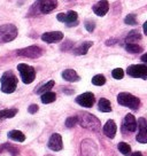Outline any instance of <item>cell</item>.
<instances>
[{
  "mask_svg": "<svg viewBox=\"0 0 147 156\" xmlns=\"http://www.w3.org/2000/svg\"><path fill=\"white\" fill-rule=\"evenodd\" d=\"M92 84L95 85V86H102L106 84V78L103 75H95L93 78H92Z\"/></svg>",
  "mask_w": 147,
  "mask_h": 156,
  "instance_id": "obj_29",
  "label": "cell"
},
{
  "mask_svg": "<svg viewBox=\"0 0 147 156\" xmlns=\"http://www.w3.org/2000/svg\"><path fill=\"white\" fill-rule=\"evenodd\" d=\"M98 148L92 139H84L81 144V156H97Z\"/></svg>",
  "mask_w": 147,
  "mask_h": 156,
  "instance_id": "obj_6",
  "label": "cell"
},
{
  "mask_svg": "<svg viewBox=\"0 0 147 156\" xmlns=\"http://www.w3.org/2000/svg\"><path fill=\"white\" fill-rule=\"evenodd\" d=\"M112 76H113V78H115V79H122V78L124 77V71H123V69H121V68H116L112 71Z\"/></svg>",
  "mask_w": 147,
  "mask_h": 156,
  "instance_id": "obj_33",
  "label": "cell"
},
{
  "mask_svg": "<svg viewBox=\"0 0 147 156\" xmlns=\"http://www.w3.org/2000/svg\"><path fill=\"white\" fill-rule=\"evenodd\" d=\"M17 55L23 56V58H38L41 56L43 54V49L38 47V46H28L25 48L19 49L16 51Z\"/></svg>",
  "mask_w": 147,
  "mask_h": 156,
  "instance_id": "obj_9",
  "label": "cell"
},
{
  "mask_svg": "<svg viewBox=\"0 0 147 156\" xmlns=\"http://www.w3.org/2000/svg\"><path fill=\"white\" fill-rule=\"evenodd\" d=\"M78 123L81 124V126H83L84 129H88L90 131L97 132V133L101 129L100 121L94 115L90 114V112H79Z\"/></svg>",
  "mask_w": 147,
  "mask_h": 156,
  "instance_id": "obj_1",
  "label": "cell"
},
{
  "mask_svg": "<svg viewBox=\"0 0 147 156\" xmlns=\"http://www.w3.org/2000/svg\"><path fill=\"white\" fill-rule=\"evenodd\" d=\"M127 73L130 77L147 79V66H144V64H132V66H129L127 69Z\"/></svg>",
  "mask_w": 147,
  "mask_h": 156,
  "instance_id": "obj_7",
  "label": "cell"
},
{
  "mask_svg": "<svg viewBox=\"0 0 147 156\" xmlns=\"http://www.w3.org/2000/svg\"><path fill=\"white\" fill-rule=\"evenodd\" d=\"M116 43H117V40L115 38H113V39L107 40V41H106V45H107V46H110V45H114V44H116Z\"/></svg>",
  "mask_w": 147,
  "mask_h": 156,
  "instance_id": "obj_36",
  "label": "cell"
},
{
  "mask_svg": "<svg viewBox=\"0 0 147 156\" xmlns=\"http://www.w3.org/2000/svg\"><path fill=\"white\" fill-rule=\"evenodd\" d=\"M92 45H93L92 41H85V43L79 45L78 47L74 48L73 52L75 55H85V54L88 53V49H90V47H92Z\"/></svg>",
  "mask_w": 147,
  "mask_h": 156,
  "instance_id": "obj_19",
  "label": "cell"
},
{
  "mask_svg": "<svg viewBox=\"0 0 147 156\" xmlns=\"http://www.w3.org/2000/svg\"><path fill=\"white\" fill-rule=\"evenodd\" d=\"M142 30H144V34L147 36V21L144 23V25H142Z\"/></svg>",
  "mask_w": 147,
  "mask_h": 156,
  "instance_id": "obj_38",
  "label": "cell"
},
{
  "mask_svg": "<svg viewBox=\"0 0 147 156\" xmlns=\"http://www.w3.org/2000/svg\"><path fill=\"white\" fill-rule=\"evenodd\" d=\"M84 25H85L86 31H88V32H93V30L95 29V22L93 20H86Z\"/></svg>",
  "mask_w": 147,
  "mask_h": 156,
  "instance_id": "obj_32",
  "label": "cell"
},
{
  "mask_svg": "<svg viewBox=\"0 0 147 156\" xmlns=\"http://www.w3.org/2000/svg\"><path fill=\"white\" fill-rule=\"evenodd\" d=\"M58 21L66 23L68 27H75L78 24V14L75 10H69L68 13H60L56 15Z\"/></svg>",
  "mask_w": 147,
  "mask_h": 156,
  "instance_id": "obj_8",
  "label": "cell"
},
{
  "mask_svg": "<svg viewBox=\"0 0 147 156\" xmlns=\"http://www.w3.org/2000/svg\"><path fill=\"white\" fill-rule=\"evenodd\" d=\"M124 23L127 25H137L138 24V21H137V15L131 13L125 16L124 19Z\"/></svg>",
  "mask_w": 147,
  "mask_h": 156,
  "instance_id": "obj_28",
  "label": "cell"
},
{
  "mask_svg": "<svg viewBox=\"0 0 147 156\" xmlns=\"http://www.w3.org/2000/svg\"><path fill=\"white\" fill-rule=\"evenodd\" d=\"M17 70L20 71L21 78L24 84H31L36 78V70L34 67L25 63H20L17 66Z\"/></svg>",
  "mask_w": 147,
  "mask_h": 156,
  "instance_id": "obj_5",
  "label": "cell"
},
{
  "mask_svg": "<svg viewBox=\"0 0 147 156\" xmlns=\"http://www.w3.org/2000/svg\"><path fill=\"white\" fill-rule=\"evenodd\" d=\"M38 109H39V107L37 105H30L29 108H28V112L30 114H36V112H38Z\"/></svg>",
  "mask_w": 147,
  "mask_h": 156,
  "instance_id": "obj_35",
  "label": "cell"
},
{
  "mask_svg": "<svg viewBox=\"0 0 147 156\" xmlns=\"http://www.w3.org/2000/svg\"><path fill=\"white\" fill-rule=\"evenodd\" d=\"M38 10L43 14H48L53 12L58 6V0H38Z\"/></svg>",
  "mask_w": 147,
  "mask_h": 156,
  "instance_id": "obj_12",
  "label": "cell"
},
{
  "mask_svg": "<svg viewBox=\"0 0 147 156\" xmlns=\"http://www.w3.org/2000/svg\"><path fill=\"white\" fill-rule=\"evenodd\" d=\"M125 49L131 54H138L142 52V47L137 44H125Z\"/></svg>",
  "mask_w": 147,
  "mask_h": 156,
  "instance_id": "obj_26",
  "label": "cell"
},
{
  "mask_svg": "<svg viewBox=\"0 0 147 156\" xmlns=\"http://www.w3.org/2000/svg\"><path fill=\"white\" fill-rule=\"evenodd\" d=\"M48 148L53 151H59L63 148V142H62V136L59 133H53L48 140Z\"/></svg>",
  "mask_w": 147,
  "mask_h": 156,
  "instance_id": "obj_15",
  "label": "cell"
},
{
  "mask_svg": "<svg viewBox=\"0 0 147 156\" xmlns=\"http://www.w3.org/2000/svg\"><path fill=\"white\" fill-rule=\"evenodd\" d=\"M117 148H118V151H121L124 156H129L131 154V147H130V145L127 144V142H120Z\"/></svg>",
  "mask_w": 147,
  "mask_h": 156,
  "instance_id": "obj_27",
  "label": "cell"
},
{
  "mask_svg": "<svg viewBox=\"0 0 147 156\" xmlns=\"http://www.w3.org/2000/svg\"><path fill=\"white\" fill-rule=\"evenodd\" d=\"M0 82H1V91L7 94L13 93L17 87V78L12 71H6L1 76Z\"/></svg>",
  "mask_w": 147,
  "mask_h": 156,
  "instance_id": "obj_2",
  "label": "cell"
},
{
  "mask_svg": "<svg viewBox=\"0 0 147 156\" xmlns=\"http://www.w3.org/2000/svg\"><path fill=\"white\" fill-rule=\"evenodd\" d=\"M142 39V34L138 30H132L130 31L129 34L125 38V44H136L137 41H139Z\"/></svg>",
  "mask_w": 147,
  "mask_h": 156,
  "instance_id": "obj_20",
  "label": "cell"
},
{
  "mask_svg": "<svg viewBox=\"0 0 147 156\" xmlns=\"http://www.w3.org/2000/svg\"><path fill=\"white\" fill-rule=\"evenodd\" d=\"M8 138L10 140H14V141H19V142H23L25 140V136L19 130H12V131L8 132Z\"/></svg>",
  "mask_w": 147,
  "mask_h": 156,
  "instance_id": "obj_22",
  "label": "cell"
},
{
  "mask_svg": "<svg viewBox=\"0 0 147 156\" xmlns=\"http://www.w3.org/2000/svg\"><path fill=\"white\" fill-rule=\"evenodd\" d=\"M140 60H142V62H145V63H147V53L142 54V58H140Z\"/></svg>",
  "mask_w": 147,
  "mask_h": 156,
  "instance_id": "obj_37",
  "label": "cell"
},
{
  "mask_svg": "<svg viewBox=\"0 0 147 156\" xmlns=\"http://www.w3.org/2000/svg\"><path fill=\"white\" fill-rule=\"evenodd\" d=\"M2 149L8 151L13 156L19 155V149H17L16 147L13 146V145H10V144H4V145H2V147H1V151H2Z\"/></svg>",
  "mask_w": 147,
  "mask_h": 156,
  "instance_id": "obj_30",
  "label": "cell"
},
{
  "mask_svg": "<svg viewBox=\"0 0 147 156\" xmlns=\"http://www.w3.org/2000/svg\"><path fill=\"white\" fill-rule=\"evenodd\" d=\"M17 109L16 108H10V109H4V110H0V119H4V118H13V117L17 114Z\"/></svg>",
  "mask_w": 147,
  "mask_h": 156,
  "instance_id": "obj_25",
  "label": "cell"
},
{
  "mask_svg": "<svg viewBox=\"0 0 147 156\" xmlns=\"http://www.w3.org/2000/svg\"><path fill=\"white\" fill-rule=\"evenodd\" d=\"M45 156H53V155H45Z\"/></svg>",
  "mask_w": 147,
  "mask_h": 156,
  "instance_id": "obj_40",
  "label": "cell"
},
{
  "mask_svg": "<svg viewBox=\"0 0 147 156\" xmlns=\"http://www.w3.org/2000/svg\"><path fill=\"white\" fill-rule=\"evenodd\" d=\"M62 39H63V34L61 31H51V32H45L41 34V40L47 44L59 43Z\"/></svg>",
  "mask_w": 147,
  "mask_h": 156,
  "instance_id": "obj_14",
  "label": "cell"
},
{
  "mask_svg": "<svg viewBox=\"0 0 147 156\" xmlns=\"http://www.w3.org/2000/svg\"><path fill=\"white\" fill-rule=\"evenodd\" d=\"M17 37V28L14 24L0 25V43L5 44L13 41Z\"/></svg>",
  "mask_w": 147,
  "mask_h": 156,
  "instance_id": "obj_4",
  "label": "cell"
},
{
  "mask_svg": "<svg viewBox=\"0 0 147 156\" xmlns=\"http://www.w3.org/2000/svg\"><path fill=\"white\" fill-rule=\"evenodd\" d=\"M138 127V122L136 121V117L132 114H127L124 117L122 122V131L123 132H134Z\"/></svg>",
  "mask_w": 147,
  "mask_h": 156,
  "instance_id": "obj_11",
  "label": "cell"
},
{
  "mask_svg": "<svg viewBox=\"0 0 147 156\" xmlns=\"http://www.w3.org/2000/svg\"><path fill=\"white\" fill-rule=\"evenodd\" d=\"M62 78L64 80L69 82V83H75V82H78L81 79V77L77 75V73L74 69H66L62 73Z\"/></svg>",
  "mask_w": 147,
  "mask_h": 156,
  "instance_id": "obj_18",
  "label": "cell"
},
{
  "mask_svg": "<svg viewBox=\"0 0 147 156\" xmlns=\"http://www.w3.org/2000/svg\"><path fill=\"white\" fill-rule=\"evenodd\" d=\"M55 99H56V94L53 92H46L44 94H41V97H40V100H41V102L45 103V105H48V103H52L55 101Z\"/></svg>",
  "mask_w": 147,
  "mask_h": 156,
  "instance_id": "obj_24",
  "label": "cell"
},
{
  "mask_svg": "<svg viewBox=\"0 0 147 156\" xmlns=\"http://www.w3.org/2000/svg\"><path fill=\"white\" fill-rule=\"evenodd\" d=\"M138 129L139 133L137 134L136 139L140 144H147V119L144 117H140L138 119Z\"/></svg>",
  "mask_w": 147,
  "mask_h": 156,
  "instance_id": "obj_13",
  "label": "cell"
},
{
  "mask_svg": "<svg viewBox=\"0 0 147 156\" xmlns=\"http://www.w3.org/2000/svg\"><path fill=\"white\" fill-rule=\"evenodd\" d=\"M132 156H142V154L140 153V151H134L132 154Z\"/></svg>",
  "mask_w": 147,
  "mask_h": 156,
  "instance_id": "obj_39",
  "label": "cell"
},
{
  "mask_svg": "<svg viewBox=\"0 0 147 156\" xmlns=\"http://www.w3.org/2000/svg\"><path fill=\"white\" fill-rule=\"evenodd\" d=\"M75 101L78 103L79 106H82V107H84V108H91V107H93L94 102H95V98H94L93 93L85 92L76 98Z\"/></svg>",
  "mask_w": 147,
  "mask_h": 156,
  "instance_id": "obj_10",
  "label": "cell"
},
{
  "mask_svg": "<svg viewBox=\"0 0 147 156\" xmlns=\"http://www.w3.org/2000/svg\"><path fill=\"white\" fill-rule=\"evenodd\" d=\"M78 124V116H71L66 119V126L74 127Z\"/></svg>",
  "mask_w": 147,
  "mask_h": 156,
  "instance_id": "obj_31",
  "label": "cell"
},
{
  "mask_svg": "<svg viewBox=\"0 0 147 156\" xmlns=\"http://www.w3.org/2000/svg\"><path fill=\"white\" fill-rule=\"evenodd\" d=\"M54 85H55L54 80H48L47 83L43 84V85H40V86H38V87L36 88V94H41V93L44 94L46 92H49L51 88L53 87Z\"/></svg>",
  "mask_w": 147,
  "mask_h": 156,
  "instance_id": "obj_23",
  "label": "cell"
},
{
  "mask_svg": "<svg viewBox=\"0 0 147 156\" xmlns=\"http://www.w3.org/2000/svg\"><path fill=\"white\" fill-rule=\"evenodd\" d=\"M98 109L101 112H112V105H110V101L105 99V98H101L98 102Z\"/></svg>",
  "mask_w": 147,
  "mask_h": 156,
  "instance_id": "obj_21",
  "label": "cell"
},
{
  "mask_svg": "<svg viewBox=\"0 0 147 156\" xmlns=\"http://www.w3.org/2000/svg\"><path fill=\"white\" fill-rule=\"evenodd\" d=\"M73 46H74L73 41H69V40H67V41H66V43L61 46V49H62V51H68V49H70Z\"/></svg>",
  "mask_w": 147,
  "mask_h": 156,
  "instance_id": "obj_34",
  "label": "cell"
},
{
  "mask_svg": "<svg viewBox=\"0 0 147 156\" xmlns=\"http://www.w3.org/2000/svg\"><path fill=\"white\" fill-rule=\"evenodd\" d=\"M117 102L118 105L130 108L132 110H138V108L140 107V100H139V98L134 97V95L127 92H121L118 94Z\"/></svg>",
  "mask_w": 147,
  "mask_h": 156,
  "instance_id": "obj_3",
  "label": "cell"
},
{
  "mask_svg": "<svg viewBox=\"0 0 147 156\" xmlns=\"http://www.w3.org/2000/svg\"><path fill=\"white\" fill-rule=\"evenodd\" d=\"M116 131H117V126H116V123L114 122L113 119H108L105 126H103V133L105 136L113 139L115 134H116Z\"/></svg>",
  "mask_w": 147,
  "mask_h": 156,
  "instance_id": "obj_17",
  "label": "cell"
},
{
  "mask_svg": "<svg viewBox=\"0 0 147 156\" xmlns=\"http://www.w3.org/2000/svg\"><path fill=\"white\" fill-rule=\"evenodd\" d=\"M92 10L94 14L98 16H105L109 10V2L107 0H100L95 5H93Z\"/></svg>",
  "mask_w": 147,
  "mask_h": 156,
  "instance_id": "obj_16",
  "label": "cell"
}]
</instances>
